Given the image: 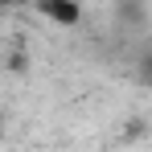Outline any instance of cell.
<instances>
[{
  "mask_svg": "<svg viewBox=\"0 0 152 152\" xmlns=\"http://www.w3.org/2000/svg\"><path fill=\"white\" fill-rule=\"evenodd\" d=\"M33 8L41 17H50L53 25H66V29L82 21V4L78 0H33Z\"/></svg>",
  "mask_w": 152,
  "mask_h": 152,
  "instance_id": "1",
  "label": "cell"
},
{
  "mask_svg": "<svg viewBox=\"0 0 152 152\" xmlns=\"http://www.w3.org/2000/svg\"><path fill=\"white\" fill-rule=\"evenodd\" d=\"M144 78H148V82H152V58H148V66H144Z\"/></svg>",
  "mask_w": 152,
  "mask_h": 152,
  "instance_id": "2",
  "label": "cell"
},
{
  "mask_svg": "<svg viewBox=\"0 0 152 152\" xmlns=\"http://www.w3.org/2000/svg\"><path fill=\"white\" fill-rule=\"evenodd\" d=\"M0 144H4V119H0Z\"/></svg>",
  "mask_w": 152,
  "mask_h": 152,
  "instance_id": "3",
  "label": "cell"
}]
</instances>
